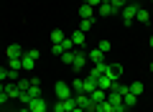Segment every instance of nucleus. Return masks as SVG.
Returning <instances> with one entry per match:
<instances>
[{"label": "nucleus", "mask_w": 153, "mask_h": 112, "mask_svg": "<svg viewBox=\"0 0 153 112\" xmlns=\"http://www.w3.org/2000/svg\"><path fill=\"white\" fill-rule=\"evenodd\" d=\"M105 99H107V92L100 89V87L92 92V94H89V102H92V105H100V102H105Z\"/></svg>", "instance_id": "9"}, {"label": "nucleus", "mask_w": 153, "mask_h": 112, "mask_svg": "<svg viewBox=\"0 0 153 112\" xmlns=\"http://www.w3.org/2000/svg\"><path fill=\"white\" fill-rule=\"evenodd\" d=\"M123 102H125V107H128V110H130V107H133V105H135V102H138V97H135V94H133V92H130V94H125V97H123Z\"/></svg>", "instance_id": "23"}, {"label": "nucleus", "mask_w": 153, "mask_h": 112, "mask_svg": "<svg viewBox=\"0 0 153 112\" xmlns=\"http://www.w3.org/2000/svg\"><path fill=\"white\" fill-rule=\"evenodd\" d=\"M87 61H92V64H102V61H105V53H102V51H100V48H97V46H94V48H92V51H89V53H87Z\"/></svg>", "instance_id": "8"}, {"label": "nucleus", "mask_w": 153, "mask_h": 112, "mask_svg": "<svg viewBox=\"0 0 153 112\" xmlns=\"http://www.w3.org/2000/svg\"><path fill=\"white\" fill-rule=\"evenodd\" d=\"M110 5H112V8H115V10L120 13V10H123V8H125V5H128V0H110Z\"/></svg>", "instance_id": "25"}, {"label": "nucleus", "mask_w": 153, "mask_h": 112, "mask_svg": "<svg viewBox=\"0 0 153 112\" xmlns=\"http://www.w3.org/2000/svg\"><path fill=\"white\" fill-rule=\"evenodd\" d=\"M135 18L140 23H146V21H151V10H146V8H138V13H135Z\"/></svg>", "instance_id": "19"}, {"label": "nucleus", "mask_w": 153, "mask_h": 112, "mask_svg": "<svg viewBox=\"0 0 153 112\" xmlns=\"http://www.w3.org/2000/svg\"><path fill=\"white\" fill-rule=\"evenodd\" d=\"M87 5L89 8H100V5H102V0H87Z\"/></svg>", "instance_id": "29"}, {"label": "nucleus", "mask_w": 153, "mask_h": 112, "mask_svg": "<svg viewBox=\"0 0 153 112\" xmlns=\"http://www.w3.org/2000/svg\"><path fill=\"white\" fill-rule=\"evenodd\" d=\"M64 38H66V36H64V33L59 31V28H56V31H51V43H61Z\"/></svg>", "instance_id": "22"}, {"label": "nucleus", "mask_w": 153, "mask_h": 112, "mask_svg": "<svg viewBox=\"0 0 153 112\" xmlns=\"http://www.w3.org/2000/svg\"><path fill=\"white\" fill-rule=\"evenodd\" d=\"M71 92H74V94H82L84 92V79H74L71 82Z\"/></svg>", "instance_id": "21"}, {"label": "nucleus", "mask_w": 153, "mask_h": 112, "mask_svg": "<svg viewBox=\"0 0 153 112\" xmlns=\"http://www.w3.org/2000/svg\"><path fill=\"white\" fill-rule=\"evenodd\" d=\"M54 94H56V99H69V97H74V92H71V84L56 82L54 84Z\"/></svg>", "instance_id": "1"}, {"label": "nucleus", "mask_w": 153, "mask_h": 112, "mask_svg": "<svg viewBox=\"0 0 153 112\" xmlns=\"http://www.w3.org/2000/svg\"><path fill=\"white\" fill-rule=\"evenodd\" d=\"M5 79H10V74H8V69H0V82H5Z\"/></svg>", "instance_id": "30"}, {"label": "nucleus", "mask_w": 153, "mask_h": 112, "mask_svg": "<svg viewBox=\"0 0 153 112\" xmlns=\"http://www.w3.org/2000/svg\"><path fill=\"white\" fill-rule=\"evenodd\" d=\"M97 48H100L102 53H110V48H112V43H110V41H100V43H97Z\"/></svg>", "instance_id": "28"}, {"label": "nucleus", "mask_w": 153, "mask_h": 112, "mask_svg": "<svg viewBox=\"0 0 153 112\" xmlns=\"http://www.w3.org/2000/svg\"><path fill=\"white\" fill-rule=\"evenodd\" d=\"M151 74H153V61H151Z\"/></svg>", "instance_id": "34"}, {"label": "nucleus", "mask_w": 153, "mask_h": 112, "mask_svg": "<svg viewBox=\"0 0 153 112\" xmlns=\"http://www.w3.org/2000/svg\"><path fill=\"white\" fill-rule=\"evenodd\" d=\"M151 3H153V0H151Z\"/></svg>", "instance_id": "38"}, {"label": "nucleus", "mask_w": 153, "mask_h": 112, "mask_svg": "<svg viewBox=\"0 0 153 112\" xmlns=\"http://www.w3.org/2000/svg\"><path fill=\"white\" fill-rule=\"evenodd\" d=\"M97 13H100V16H115V13H117V10H115V8L110 5V3H102V5L97 8Z\"/></svg>", "instance_id": "14"}, {"label": "nucleus", "mask_w": 153, "mask_h": 112, "mask_svg": "<svg viewBox=\"0 0 153 112\" xmlns=\"http://www.w3.org/2000/svg\"><path fill=\"white\" fill-rule=\"evenodd\" d=\"M5 53H8V59H21V56H23V48L18 46V43H10V46L5 48Z\"/></svg>", "instance_id": "10"}, {"label": "nucleus", "mask_w": 153, "mask_h": 112, "mask_svg": "<svg viewBox=\"0 0 153 112\" xmlns=\"http://www.w3.org/2000/svg\"><path fill=\"white\" fill-rule=\"evenodd\" d=\"M120 74H123V64H107L105 76H107L110 82H120Z\"/></svg>", "instance_id": "5"}, {"label": "nucleus", "mask_w": 153, "mask_h": 112, "mask_svg": "<svg viewBox=\"0 0 153 112\" xmlns=\"http://www.w3.org/2000/svg\"><path fill=\"white\" fill-rule=\"evenodd\" d=\"M151 48H153V36H151Z\"/></svg>", "instance_id": "35"}, {"label": "nucleus", "mask_w": 153, "mask_h": 112, "mask_svg": "<svg viewBox=\"0 0 153 112\" xmlns=\"http://www.w3.org/2000/svg\"><path fill=\"white\" fill-rule=\"evenodd\" d=\"M97 87H100V89H105V92H110V87H112V82H110L107 79V76H97Z\"/></svg>", "instance_id": "18"}, {"label": "nucleus", "mask_w": 153, "mask_h": 112, "mask_svg": "<svg viewBox=\"0 0 153 112\" xmlns=\"http://www.w3.org/2000/svg\"><path fill=\"white\" fill-rule=\"evenodd\" d=\"M92 16H94V8H89L87 3L79 5V18H92Z\"/></svg>", "instance_id": "16"}, {"label": "nucleus", "mask_w": 153, "mask_h": 112, "mask_svg": "<svg viewBox=\"0 0 153 112\" xmlns=\"http://www.w3.org/2000/svg\"><path fill=\"white\" fill-rule=\"evenodd\" d=\"M135 13H138V3H128V5L120 10V16H123V23H125V26H130V23L135 21Z\"/></svg>", "instance_id": "3"}, {"label": "nucleus", "mask_w": 153, "mask_h": 112, "mask_svg": "<svg viewBox=\"0 0 153 112\" xmlns=\"http://www.w3.org/2000/svg\"><path fill=\"white\" fill-rule=\"evenodd\" d=\"M51 51H54V56H61V53H66V51H74V41L66 36L61 43H51Z\"/></svg>", "instance_id": "2"}, {"label": "nucleus", "mask_w": 153, "mask_h": 112, "mask_svg": "<svg viewBox=\"0 0 153 112\" xmlns=\"http://www.w3.org/2000/svg\"><path fill=\"white\" fill-rule=\"evenodd\" d=\"M74 56H76V51H66V53H61V61H64V64H71Z\"/></svg>", "instance_id": "27"}, {"label": "nucleus", "mask_w": 153, "mask_h": 112, "mask_svg": "<svg viewBox=\"0 0 153 112\" xmlns=\"http://www.w3.org/2000/svg\"><path fill=\"white\" fill-rule=\"evenodd\" d=\"M74 102H76V107H84V110H87L89 107V94H74Z\"/></svg>", "instance_id": "13"}, {"label": "nucleus", "mask_w": 153, "mask_h": 112, "mask_svg": "<svg viewBox=\"0 0 153 112\" xmlns=\"http://www.w3.org/2000/svg\"><path fill=\"white\" fill-rule=\"evenodd\" d=\"M36 59H38V51H23V56H21L23 71H31L33 66H36Z\"/></svg>", "instance_id": "4"}, {"label": "nucleus", "mask_w": 153, "mask_h": 112, "mask_svg": "<svg viewBox=\"0 0 153 112\" xmlns=\"http://www.w3.org/2000/svg\"><path fill=\"white\" fill-rule=\"evenodd\" d=\"M151 18H153V10H151Z\"/></svg>", "instance_id": "37"}, {"label": "nucleus", "mask_w": 153, "mask_h": 112, "mask_svg": "<svg viewBox=\"0 0 153 112\" xmlns=\"http://www.w3.org/2000/svg\"><path fill=\"white\" fill-rule=\"evenodd\" d=\"M97 89V79H94V76H84V94H92V92Z\"/></svg>", "instance_id": "11"}, {"label": "nucleus", "mask_w": 153, "mask_h": 112, "mask_svg": "<svg viewBox=\"0 0 153 112\" xmlns=\"http://www.w3.org/2000/svg\"><path fill=\"white\" fill-rule=\"evenodd\" d=\"M105 69H107V64H105V61H102V64H94V69L89 71V76H94V79H97V76L105 74Z\"/></svg>", "instance_id": "17"}, {"label": "nucleus", "mask_w": 153, "mask_h": 112, "mask_svg": "<svg viewBox=\"0 0 153 112\" xmlns=\"http://www.w3.org/2000/svg\"><path fill=\"white\" fill-rule=\"evenodd\" d=\"M5 94L10 97V99H21V89H18V84H8L5 87Z\"/></svg>", "instance_id": "12"}, {"label": "nucleus", "mask_w": 153, "mask_h": 112, "mask_svg": "<svg viewBox=\"0 0 153 112\" xmlns=\"http://www.w3.org/2000/svg\"><path fill=\"white\" fill-rule=\"evenodd\" d=\"M112 112H115V110H112Z\"/></svg>", "instance_id": "39"}, {"label": "nucleus", "mask_w": 153, "mask_h": 112, "mask_svg": "<svg viewBox=\"0 0 153 112\" xmlns=\"http://www.w3.org/2000/svg\"><path fill=\"white\" fill-rule=\"evenodd\" d=\"M26 107H28L31 112H46V110H49V105H46V99H44V97H36V99H31Z\"/></svg>", "instance_id": "6"}, {"label": "nucleus", "mask_w": 153, "mask_h": 112, "mask_svg": "<svg viewBox=\"0 0 153 112\" xmlns=\"http://www.w3.org/2000/svg\"><path fill=\"white\" fill-rule=\"evenodd\" d=\"M16 84H18V89H21V94H23V92H28V87H31V79H16Z\"/></svg>", "instance_id": "24"}, {"label": "nucleus", "mask_w": 153, "mask_h": 112, "mask_svg": "<svg viewBox=\"0 0 153 112\" xmlns=\"http://www.w3.org/2000/svg\"><path fill=\"white\" fill-rule=\"evenodd\" d=\"M0 92H5V87H3V82H0Z\"/></svg>", "instance_id": "33"}, {"label": "nucleus", "mask_w": 153, "mask_h": 112, "mask_svg": "<svg viewBox=\"0 0 153 112\" xmlns=\"http://www.w3.org/2000/svg\"><path fill=\"white\" fill-rule=\"evenodd\" d=\"M8 99H10V97H8L5 92H0V105H3V102H8Z\"/></svg>", "instance_id": "31"}, {"label": "nucleus", "mask_w": 153, "mask_h": 112, "mask_svg": "<svg viewBox=\"0 0 153 112\" xmlns=\"http://www.w3.org/2000/svg\"><path fill=\"white\" fill-rule=\"evenodd\" d=\"M130 92H133V94H143V82H133V84H130Z\"/></svg>", "instance_id": "26"}, {"label": "nucleus", "mask_w": 153, "mask_h": 112, "mask_svg": "<svg viewBox=\"0 0 153 112\" xmlns=\"http://www.w3.org/2000/svg\"><path fill=\"white\" fill-rule=\"evenodd\" d=\"M84 66H87V53H82V51H76L74 61H71V69H74V71H82Z\"/></svg>", "instance_id": "7"}, {"label": "nucleus", "mask_w": 153, "mask_h": 112, "mask_svg": "<svg viewBox=\"0 0 153 112\" xmlns=\"http://www.w3.org/2000/svg\"><path fill=\"white\" fill-rule=\"evenodd\" d=\"M128 3H138V0H128Z\"/></svg>", "instance_id": "36"}, {"label": "nucleus", "mask_w": 153, "mask_h": 112, "mask_svg": "<svg viewBox=\"0 0 153 112\" xmlns=\"http://www.w3.org/2000/svg\"><path fill=\"white\" fill-rule=\"evenodd\" d=\"M69 38H71V41H74V46H82V43H84V41H87V36H84V33H82V31H74V33H71V36H69Z\"/></svg>", "instance_id": "15"}, {"label": "nucleus", "mask_w": 153, "mask_h": 112, "mask_svg": "<svg viewBox=\"0 0 153 112\" xmlns=\"http://www.w3.org/2000/svg\"><path fill=\"white\" fill-rule=\"evenodd\" d=\"M71 112H87V110H84V107H74Z\"/></svg>", "instance_id": "32"}, {"label": "nucleus", "mask_w": 153, "mask_h": 112, "mask_svg": "<svg viewBox=\"0 0 153 112\" xmlns=\"http://www.w3.org/2000/svg\"><path fill=\"white\" fill-rule=\"evenodd\" d=\"M92 23H94V18H82V23H79V31H82V33L92 31Z\"/></svg>", "instance_id": "20"}]
</instances>
